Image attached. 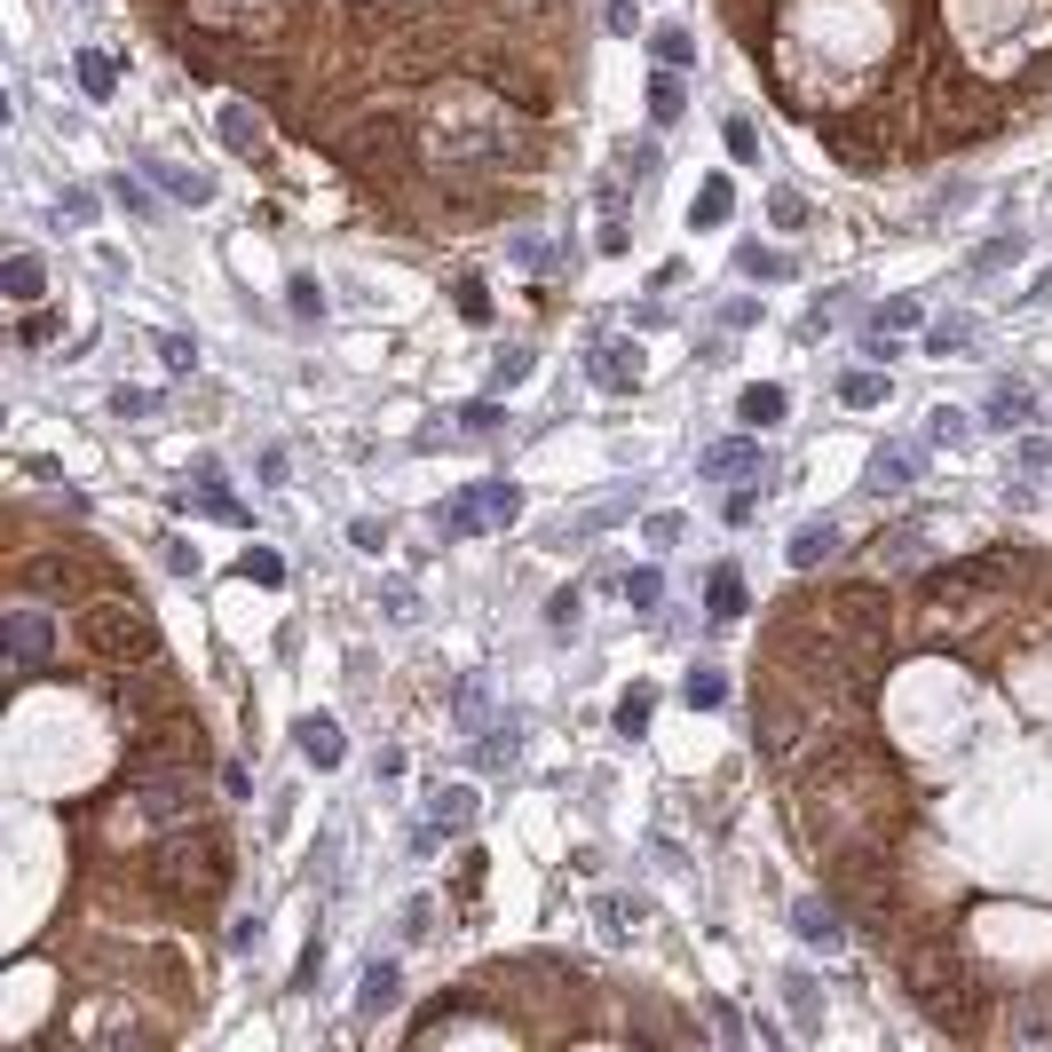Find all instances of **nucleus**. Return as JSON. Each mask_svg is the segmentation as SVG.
<instances>
[{"label":"nucleus","instance_id":"obj_1","mask_svg":"<svg viewBox=\"0 0 1052 1052\" xmlns=\"http://www.w3.org/2000/svg\"><path fill=\"white\" fill-rule=\"evenodd\" d=\"M72 633H80L87 665H151V657H166L151 601L135 594V586H119L112 570H104V578H95V594L72 609Z\"/></svg>","mask_w":1052,"mask_h":1052},{"label":"nucleus","instance_id":"obj_2","mask_svg":"<svg viewBox=\"0 0 1052 1052\" xmlns=\"http://www.w3.org/2000/svg\"><path fill=\"white\" fill-rule=\"evenodd\" d=\"M9 673H40V665H56V609L32 594L24 578H16V601H9Z\"/></svg>","mask_w":1052,"mask_h":1052},{"label":"nucleus","instance_id":"obj_3","mask_svg":"<svg viewBox=\"0 0 1052 1052\" xmlns=\"http://www.w3.org/2000/svg\"><path fill=\"white\" fill-rule=\"evenodd\" d=\"M792 934H799V942H816V949H839V942H846L839 895H799V902H792Z\"/></svg>","mask_w":1052,"mask_h":1052},{"label":"nucleus","instance_id":"obj_4","mask_svg":"<svg viewBox=\"0 0 1052 1052\" xmlns=\"http://www.w3.org/2000/svg\"><path fill=\"white\" fill-rule=\"evenodd\" d=\"M586 372H594V388L633 396V388H641V349H633V341H601V349L586 356Z\"/></svg>","mask_w":1052,"mask_h":1052},{"label":"nucleus","instance_id":"obj_5","mask_svg":"<svg viewBox=\"0 0 1052 1052\" xmlns=\"http://www.w3.org/2000/svg\"><path fill=\"white\" fill-rule=\"evenodd\" d=\"M697 475H704V483H728V475H768L760 435H728V444H712V452L697 459Z\"/></svg>","mask_w":1052,"mask_h":1052},{"label":"nucleus","instance_id":"obj_6","mask_svg":"<svg viewBox=\"0 0 1052 1052\" xmlns=\"http://www.w3.org/2000/svg\"><path fill=\"white\" fill-rule=\"evenodd\" d=\"M293 744H301V760H309V768H341V752H349L341 721H325V712H309V721L293 728Z\"/></svg>","mask_w":1052,"mask_h":1052},{"label":"nucleus","instance_id":"obj_7","mask_svg":"<svg viewBox=\"0 0 1052 1052\" xmlns=\"http://www.w3.org/2000/svg\"><path fill=\"white\" fill-rule=\"evenodd\" d=\"M704 609H712L721 626H736V618H744V570H736V562H721V570L704 578Z\"/></svg>","mask_w":1052,"mask_h":1052},{"label":"nucleus","instance_id":"obj_8","mask_svg":"<svg viewBox=\"0 0 1052 1052\" xmlns=\"http://www.w3.org/2000/svg\"><path fill=\"white\" fill-rule=\"evenodd\" d=\"M728 214H736V183H728V175H704V183H697V207H689V222H697V230H721Z\"/></svg>","mask_w":1052,"mask_h":1052},{"label":"nucleus","instance_id":"obj_9","mask_svg":"<svg viewBox=\"0 0 1052 1052\" xmlns=\"http://www.w3.org/2000/svg\"><path fill=\"white\" fill-rule=\"evenodd\" d=\"M831 554H839V530H831V515H823V523H799V530H792V570H823Z\"/></svg>","mask_w":1052,"mask_h":1052},{"label":"nucleus","instance_id":"obj_10","mask_svg":"<svg viewBox=\"0 0 1052 1052\" xmlns=\"http://www.w3.org/2000/svg\"><path fill=\"white\" fill-rule=\"evenodd\" d=\"M40 285H48L40 254H9V261H0V293H9V301H24V309H32V301H40Z\"/></svg>","mask_w":1052,"mask_h":1052},{"label":"nucleus","instance_id":"obj_11","mask_svg":"<svg viewBox=\"0 0 1052 1052\" xmlns=\"http://www.w3.org/2000/svg\"><path fill=\"white\" fill-rule=\"evenodd\" d=\"M784 404H792L784 388H775V381H760V388H744V396H736V420L760 435V428H775V420H784Z\"/></svg>","mask_w":1052,"mask_h":1052},{"label":"nucleus","instance_id":"obj_12","mask_svg":"<svg viewBox=\"0 0 1052 1052\" xmlns=\"http://www.w3.org/2000/svg\"><path fill=\"white\" fill-rule=\"evenodd\" d=\"M910 467H919V459H910L902 444H878V452H870V491H878V499L910 491Z\"/></svg>","mask_w":1052,"mask_h":1052},{"label":"nucleus","instance_id":"obj_13","mask_svg":"<svg viewBox=\"0 0 1052 1052\" xmlns=\"http://www.w3.org/2000/svg\"><path fill=\"white\" fill-rule=\"evenodd\" d=\"M1029 420H1037V396L1021 381H997L990 388V428H1029Z\"/></svg>","mask_w":1052,"mask_h":1052},{"label":"nucleus","instance_id":"obj_14","mask_svg":"<svg viewBox=\"0 0 1052 1052\" xmlns=\"http://www.w3.org/2000/svg\"><path fill=\"white\" fill-rule=\"evenodd\" d=\"M428 823H435V831H467V823H475V792H467V784H444V792L428 799Z\"/></svg>","mask_w":1052,"mask_h":1052},{"label":"nucleus","instance_id":"obj_15","mask_svg":"<svg viewBox=\"0 0 1052 1052\" xmlns=\"http://www.w3.org/2000/svg\"><path fill=\"white\" fill-rule=\"evenodd\" d=\"M650 48H657L665 72H689V63H697V32H689V24H657V32H650Z\"/></svg>","mask_w":1052,"mask_h":1052},{"label":"nucleus","instance_id":"obj_16","mask_svg":"<svg viewBox=\"0 0 1052 1052\" xmlns=\"http://www.w3.org/2000/svg\"><path fill=\"white\" fill-rule=\"evenodd\" d=\"M72 72H80V87L95 95V104H112V95H119V63H112L104 48H80V63H72Z\"/></svg>","mask_w":1052,"mask_h":1052},{"label":"nucleus","instance_id":"obj_17","mask_svg":"<svg viewBox=\"0 0 1052 1052\" xmlns=\"http://www.w3.org/2000/svg\"><path fill=\"white\" fill-rule=\"evenodd\" d=\"M681 112H689V87H681V72H665V63H657V80H650V119L673 127Z\"/></svg>","mask_w":1052,"mask_h":1052},{"label":"nucleus","instance_id":"obj_18","mask_svg":"<svg viewBox=\"0 0 1052 1052\" xmlns=\"http://www.w3.org/2000/svg\"><path fill=\"white\" fill-rule=\"evenodd\" d=\"M214 127H222V143H230L237 159H254V151H261V119H254L246 104H222V119H214Z\"/></svg>","mask_w":1052,"mask_h":1052},{"label":"nucleus","instance_id":"obj_19","mask_svg":"<svg viewBox=\"0 0 1052 1052\" xmlns=\"http://www.w3.org/2000/svg\"><path fill=\"white\" fill-rule=\"evenodd\" d=\"M151 183H159V190H175L183 207H207V198H214V183H207V175H190V166H159V159H151Z\"/></svg>","mask_w":1052,"mask_h":1052},{"label":"nucleus","instance_id":"obj_20","mask_svg":"<svg viewBox=\"0 0 1052 1052\" xmlns=\"http://www.w3.org/2000/svg\"><path fill=\"white\" fill-rule=\"evenodd\" d=\"M475 515H483V523H499V530H506V523H515V515H523V491H515V483H475Z\"/></svg>","mask_w":1052,"mask_h":1052},{"label":"nucleus","instance_id":"obj_21","mask_svg":"<svg viewBox=\"0 0 1052 1052\" xmlns=\"http://www.w3.org/2000/svg\"><path fill=\"white\" fill-rule=\"evenodd\" d=\"M650 721H657V689H626L618 697V736H650Z\"/></svg>","mask_w":1052,"mask_h":1052},{"label":"nucleus","instance_id":"obj_22","mask_svg":"<svg viewBox=\"0 0 1052 1052\" xmlns=\"http://www.w3.org/2000/svg\"><path fill=\"white\" fill-rule=\"evenodd\" d=\"M681 697H689V712H721V704H728V681H721L712 665H697L689 681H681Z\"/></svg>","mask_w":1052,"mask_h":1052},{"label":"nucleus","instance_id":"obj_23","mask_svg":"<svg viewBox=\"0 0 1052 1052\" xmlns=\"http://www.w3.org/2000/svg\"><path fill=\"white\" fill-rule=\"evenodd\" d=\"M839 404H855V412H870V404H887V372H846V381H839Z\"/></svg>","mask_w":1052,"mask_h":1052},{"label":"nucleus","instance_id":"obj_24","mask_svg":"<svg viewBox=\"0 0 1052 1052\" xmlns=\"http://www.w3.org/2000/svg\"><path fill=\"white\" fill-rule=\"evenodd\" d=\"M973 341V317H934L926 325V356H958Z\"/></svg>","mask_w":1052,"mask_h":1052},{"label":"nucleus","instance_id":"obj_25","mask_svg":"<svg viewBox=\"0 0 1052 1052\" xmlns=\"http://www.w3.org/2000/svg\"><path fill=\"white\" fill-rule=\"evenodd\" d=\"M396 997H404L396 966H372V973H364V997H356V1005H364V1013H396Z\"/></svg>","mask_w":1052,"mask_h":1052},{"label":"nucleus","instance_id":"obj_26","mask_svg":"<svg viewBox=\"0 0 1052 1052\" xmlns=\"http://www.w3.org/2000/svg\"><path fill=\"white\" fill-rule=\"evenodd\" d=\"M175 506H207L214 523H246V506H237L230 491H214V483H207V491H175Z\"/></svg>","mask_w":1052,"mask_h":1052},{"label":"nucleus","instance_id":"obj_27","mask_svg":"<svg viewBox=\"0 0 1052 1052\" xmlns=\"http://www.w3.org/2000/svg\"><path fill=\"white\" fill-rule=\"evenodd\" d=\"M744 278H792V254H768V246H736Z\"/></svg>","mask_w":1052,"mask_h":1052},{"label":"nucleus","instance_id":"obj_28","mask_svg":"<svg viewBox=\"0 0 1052 1052\" xmlns=\"http://www.w3.org/2000/svg\"><path fill=\"white\" fill-rule=\"evenodd\" d=\"M452 293H459V317H467V325H491V285H483V278H459Z\"/></svg>","mask_w":1052,"mask_h":1052},{"label":"nucleus","instance_id":"obj_29","mask_svg":"<svg viewBox=\"0 0 1052 1052\" xmlns=\"http://www.w3.org/2000/svg\"><path fill=\"white\" fill-rule=\"evenodd\" d=\"M784 997H792V1021L816 1029V981H807V973H784Z\"/></svg>","mask_w":1052,"mask_h":1052},{"label":"nucleus","instance_id":"obj_30","mask_svg":"<svg viewBox=\"0 0 1052 1052\" xmlns=\"http://www.w3.org/2000/svg\"><path fill=\"white\" fill-rule=\"evenodd\" d=\"M483 530V515H475V491H459L452 506H444V538H475Z\"/></svg>","mask_w":1052,"mask_h":1052},{"label":"nucleus","instance_id":"obj_31","mask_svg":"<svg viewBox=\"0 0 1052 1052\" xmlns=\"http://www.w3.org/2000/svg\"><path fill=\"white\" fill-rule=\"evenodd\" d=\"M237 570H246L254 586H285V562L269 554V547H246V562H237Z\"/></svg>","mask_w":1052,"mask_h":1052},{"label":"nucleus","instance_id":"obj_32","mask_svg":"<svg viewBox=\"0 0 1052 1052\" xmlns=\"http://www.w3.org/2000/svg\"><path fill=\"white\" fill-rule=\"evenodd\" d=\"M626 601H633V609H657V601H665V578H657V570H626Z\"/></svg>","mask_w":1052,"mask_h":1052},{"label":"nucleus","instance_id":"obj_33","mask_svg":"<svg viewBox=\"0 0 1052 1052\" xmlns=\"http://www.w3.org/2000/svg\"><path fill=\"white\" fill-rule=\"evenodd\" d=\"M768 222H775V230H799V222H807V198H799V190H775V198H768Z\"/></svg>","mask_w":1052,"mask_h":1052},{"label":"nucleus","instance_id":"obj_34","mask_svg":"<svg viewBox=\"0 0 1052 1052\" xmlns=\"http://www.w3.org/2000/svg\"><path fill=\"white\" fill-rule=\"evenodd\" d=\"M285 293H293V317H301V325H317V317H325V293H317V278H293Z\"/></svg>","mask_w":1052,"mask_h":1052},{"label":"nucleus","instance_id":"obj_35","mask_svg":"<svg viewBox=\"0 0 1052 1052\" xmlns=\"http://www.w3.org/2000/svg\"><path fill=\"white\" fill-rule=\"evenodd\" d=\"M56 332H63V325H56L48 309H24V325H16V341H24V349H48V341H56Z\"/></svg>","mask_w":1052,"mask_h":1052},{"label":"nucleus","instance_id":"obj_36","mask_svg":"<svg viewBox=\"0 0 1052 1052\" xmlns=\"http://www.w3.org/2000/svg\"><path fill=\"white\" fill-rule=\"evenodd\" d=\"M523 381H530V349H506L491 364V388H523Z\"/></svg>","mask_w":1052,"mask_h":1052},{"label":"nucleus","instance_id":"obj_37","mask_svg":"<svg viewBox=\"0 0 1052 1052\" xmlns=\"http://www.w3.org/2000/svg\"><path fill=\"white\" fill-rule=\"evenodd\" d=\"M601 926H609V934H633V926H641V902H633V895H609V902H601Z\"/></svg>","mask_w":1052,"mask_h":1052},{"label":"nucleus","instance_id":"obj_38","mask_svg":"<svg viewBox=\"0 0 1052 1052\" xmlns=\"http://www.w3.org/2000/svg\"><path fill=\"white\" fill-rule=\"evenodd\" d=\"M870 325H878V332H902V325H919V301H910V293H895V301H887V309H878Z\"/></svg>","mask_w":1052,"mask_h":1052},{"label":"nucleus","instance_id":"obj_39","mask_svg":"<svg viewBox=\"0 0 1052 1052\" xmlns=\"http://www.w3.org/2000/svg\"><path fill=\"white\" fill-rule=\"evenodd\" d=\"M926 435H934V444H966V435H973V420H966V412H949V404H942Z\"/></svg>","mask_w":1052,"mask_h":1052},{"label":"nucleus","instance_id":"obj_40","mask_svg":"<svg viewBox=\"0 0 1052 1052\" xmlns=\"http://www.w3.org/2000/svg\"><path fill=\"white\" fill-rule=\"evenodd\" d=\"M159 356H166V372H190V364H198V341H183V332H159Z\"/></svg>","mask_w":1052,"mask_h":1052},{"label":"nucleus","instance_id":"obj_41","mask_svg":"<svg viewBox=\"0 0 1052 1052\" xmlns=\"http://www.w3.org/2000/svg\"><path fill=\"white\" fill-rule=\"evenodd\" d=\"M1013 254H1021V230H1013V237H990V246L973 254V269H1005Z\"/></svg>","mask_w":1052,"mask_h":1052},{"label":"nucleus","instance_id":"obj_42","mask_svg":"<svg viewBox=\"0 0 1052 1052\" xmlns=\"http://www.w3.org/2000/svg\"><path fill=\"white\" fill-rule=\"evenodd\" d=\"M547 626H554V633H570V626H578V586H562V594L547 601Z\"/></svg>","mask_w":1052,"mask_h":1052},{"label":"nucleus","instance_id":"obj_43","mask_svg":"<svg viewBox=\"0 0 1052 1052\" xmlns=\"http://www.w3.org/2000/svg\"><path fill=\"white\" fill-rule=\"evenodd\" d=\"M459 420H467V435H499V420H506V412H499V404L483 396V404H467V412H459Z\"/></svg>","mask_w":1052,"mask_h":1052},{"label":"nucleus","instance_id":"obj_44","mask_svg":"<svg viewBox=\"0 0 1052 1052\" xmlns=\"http://www.w3.org/2000/svg\"><path fill=\"white\" fill-rule=\"evenodd\" d=\"M728 151L752 159V151H760V127H752V119H728Z\"/></svg>","mask_w":1052,"mask_h":1052},{"label":"nucleus","instance_id":"obj_45","mask_svg":"<svg viewBox=\"0 0 1052 1052\" xmlns=\"http://www.w3.org/2000/svg\"><path fill=\"white\" fill-rule=\"evenodd\" d=\"M721 515H728V523L744 530V523H752V515H760V491H728V506H721Z\"/></svg>","mask_w":1052,"mask_h":1052},{"label":"nucleus","instance_id":"obj_46","mask_svg":"<svg viewBox=\"0 0 1052 1052\" xmlns=\"http://www.w3.org/2000/svg\"><path fill=\"white\" fill-rule=\"evenodd\" d=\"M166 570H183V578H198V547H190V538H166Z\"/></svg>","mask_w":1052,"mask_h":1052},{"label":"nucleus","instance_id":"obj_47","mask_svg":"<svg viewBox=\"0 0 1052 1052\" xmlns=\"http://www.w3.org/2000/svg\"><path fill=\"white\" fill-rule=\"evenodd\" d=\"M112 412H119V420H143V412H151V396H143V388H119V396H112Z\"/></svg>","mask_w":1052,"mask_h":1052},{"label":"nucleus","instance_id":"obj_48","mask_svg":"<svg viewBox=\"0 0 1052 1052\" xmlns=\"http://www.w3.org/2000/svg\"><path fill=\"white\" fill-rule=\"evenodd\" d=\"M349 538H356V547H364V554H381V547H388V530H381V523H372V515H364V523H349Z\"/></svg>","mask_w":1052,"mask_h":1052},{"label":"nucleus","instance_id":"obj_49","mask_svg":"<svg viewBox=\"0 0 1052 1052\" xmlns=\"http://www.w3.org/2000/svg\"><path fill=\"white\" fill-rule=\"evenodd\" d=\"M681 530H689L681 515H650V547H673V538H681Z\"/></svg>","mask_w":1052,"mask_h":1052},{"label":"nucleus","instance_id":"obj_50","mask_svg":"<svg viewBox=\"0 0 1052 1052\" xmlns=\"http://www.w3.org/2000/svg\"><path fill=\"white\" fill-rule=\"evenodd\" d=\"M112 198H119V207H127V214H151V198H143V190H135V183H127V175H119V183H112Z\"/></svg>","mask_w":1052,"mask_h":1052},{"label":"nucleus","instance_id":"obj_51","mask_svg":"<svg viewBox=\"0 0 1052 1052\" xmlns=\"http://www.w3.org/2000/svg\"><path fill=\"white\" fill-rule=\"evenodd\" d=\"M63 214H72V222H95V190H63Z\"/></svg>","mask_w":1052,"mask_h":1052},{"label":"nucleus","instance_id":"obj_52","mask_svg":"<svg viewBox=\"0 0 1052 1052\" xmlns=\"http://www.w3.org/2000/svg\"><path fill=\"white\" fill-rule=\"evenodd\" d=\"M1029 301H1052V269H1044V278H1037V285H1029Z\"/></svg>","mask_w":1052,"mask_h":1052}]
</instances>
